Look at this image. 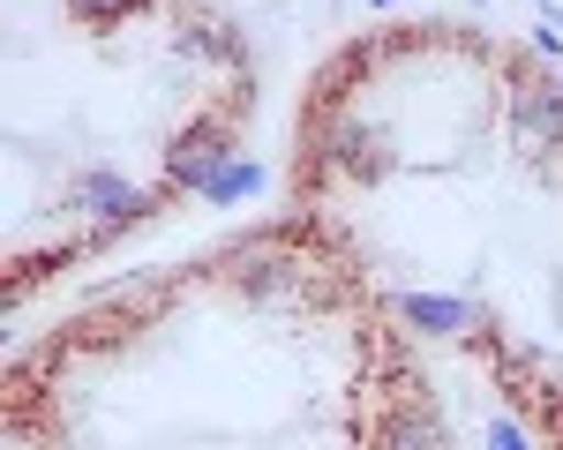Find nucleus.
Segmentation results:
<instances>
[{
  "mask_svg": "<svg viewBox=\"0 0 563 450\" xmlns=\"http://www.w3.org/2000/svg\"><path fill=\"white\" fill-rule=\"evenodd\" d=\"M233 158H241L233 128H225L218 113H196V121L166 143V195H203V188H211Z\"/></svg>",
  "mask_w": 563,
  "mask_h": 450,
  "instance_id": "1",
  "label": "nucleus"
},
{
  "mask_svg": "<svg viewBox=\"0 0 563 450\" xmlns=\"http://www.w3.org/2000/svg\"><path fill=\"white\" fill-rule=\"evenodd\" d=\"M353 436H361V450H451V428L435 420L429 398L384 405V413H353Z\"/></svg>",
  "mask_w": 563,
  "mask_h": 450,
  "instance_id": "2",
  "label": "nucleus"
},
{
  "mask_svg": "<svg viewBox=\"0 0 563 450\" xmlns=\"http://www.w3.org/2000/svg\"><path fill=\"white\" fill-rule=\"evenodd\" d=\"M511 128L526 150H563V76H533L526 68L511 90Z\"/></svg>",
  "mask_w": 563,
  "mask_h": 450,
  "instance_id": "3",
  "label": "nucleus"
},
{
  "mask_svg": "<svg viewBox=\"0 0 563 450\" xmlns=\"http://www.w3.org/2000/svg\"><path fill=\"white\" fill-rule=\"evenodd\" d=\"M68 203H76L90 225H106V233H113V225H135V218H151V211H158V195L129 188L121 173H84L76 188H68Z\"/></svg>",
  "mask_w": 563,
  "mask_h": 450,
  "instance_id": "4",
  "label": "nucleus"
},
{
  "mask_svg": "<svg viewBox=\"0 0 563 450\" xmlns=\"http://www.w3.org/2000/svg\"><path fill=\"white\" fill-rule=\"evenodd\" d=\"M390 315L406 330H421V338H466V330H481V308L459 301V293H398Z\"/></svg>",
  "mask_w": 563,
  "mask_h": 450,
  "instance_id": "5",
  "label": "nucleus"
},
{
  "mask_svg": "<svg viewBox=\"0 0 563 450\" xmlns=\"http://www.w3.org/2000/svg\"><path fill=\"white\" fill-rule=\"evenodd\" d=\"M263 180H271V173H263L256 158H233V166H225V173H218L211 188H203V203H249Z\"/></svg>",
  "mask_w": 563,
  "mask_h": 450,
  "instance_id": "6",
  "label": "nucleus"
},
{
  "mask_svg": "<svg viewBox=\"0 0 563 450\" xmlns=\"http://www.w3.org/2000/svg\"><path fill=\"white\" fill-rule=\"evenodd\" d=\"M143 8H158V0H68V15L76 23H129Z\"/></svg>",
  "mask_w": 563,
  "mask_h": 450,
  "instance_id": "7",
  "label": "nucleus"
},
{
  "mask_svg": "<svg viewBox=\"0 0 563 450\" xmlns=\"http://www.w3.org/2000/svg\"><path fill=\"white\" fill-rule=\"evenodd\" d=\"M488 450H533V428H526L519 413H496L488 420Z\"/></svg>",
  "mask_w": 563,
  "mask_h": 450,
  "instance_id": "8",
  "label": "nucleus"
},
{
  "mask_svg": "<svg viewBox=\"0 0 563 450\" xmlns=\"http://www.w3.org/2000/svg\"><path fill=\"white\" fill-rule=\"evenodd\" d=\"M188 53H203V60H225V53H233V31L203 23V31H188Z\"/></svg>",
  "mask_w": 563,
  "mask_h": 450,
  "instance_id": "9",
  "label": "nucleus"
},
{
  "mask_svg": "<svg viewBox=\"0 0 563 450\" xmlns=\"http://www.w3.org/2000/svg\"><path fill=\"white\" fill-rule=\"evenodd\" d=\"M368 8H398V0H368Z\"/></svg>",
  "mask_w": 563,
  "mask_h": 450,
  "instance_id": "10",
  "label": "nucleus"
}]
</instances>
